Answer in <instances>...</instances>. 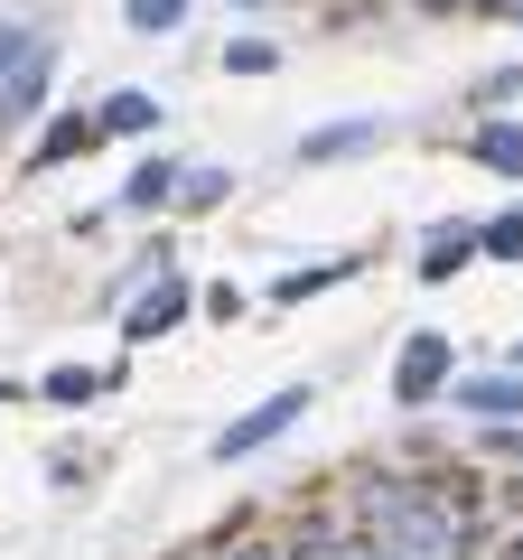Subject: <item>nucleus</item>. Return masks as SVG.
I'll return each instance as SVG.
<instances>
[{
	"mask_svg": "<svg viewBox=\"0 0 523 560\" xmlns=\"http://www.w3.org/2000/svg\"><path fill=\"white\" fill-rule=\"evenodd\" d=\"M103 140V121H57V131L38 140V168H57V160H75V150H94Z\"/></svg>",
	"mask_w": 523,
	"mask_h": 560,
	"instance_id": "12",
	"label": "nucleus"
},
{
	"mask_svg": "<svg viewBox=\"0 0 523 560\" xmlns=\"http://www.w3.org/2000/svg\"><path fill=\"white\" fill-rule=\"evenodd\" d=\"M327 280H346V261H309V271H281V280H271V300H309V290H327Z\"/></svg>",
	"mask_w": 523,
	"mask_h": 560,
	"instance_id": "13",
	"label": "nucleus"
},
{
	"mask_svg": "<svg viewBox=\"0 0 523 560\" xmlns=\"http://www.w3.org/2000/svg\"><path fill=\"white\" fill-rule=\"evenodd\" d=\"M496 458H514V467H523V430H496Z\"/></svg>",
	"mask_w": 523,
	"mask_h": 560,
	"instance_id": "20",
	"label": "nucleus"
},
{
	"mask_svg": "<svg viewBox=\"0 0 523 560\" xmlns=\"http://www.w3.org/2000/svg\"><path fill=\"white\" fill-rule=\"evenodd\" d=\"M187 187V168H168V160H141L131 168V187H121V206H168Z\"/></svg>",
	"mask_w": 523,
	"mask_h": 560,
	"instance_id": "9",
	"label": "nucleus"
},
{
	"mask_svg": "<svg viewBox=\"0 0 523 560\" xmlns=\"http://www.w3.org/2000/svg\"><path fill=\"white\" fill-rule=\"evenodd\" d=\"M504 560H523V533H514V541H504Z\"/></svg>",
	"mask_w": 523,
	"mask_h": 560,
	"instance_id": "24",
	"label": "nucleus"
},
{
	"mask_svg": "<svg viewBox=\"0 0 523 560\" xmlns=\"http://www.w3.org/2000/svg\"><path fill=\"white\" fill-rule=\"evenodd\" d=\"M224 66H234V75H271V66H281V47H262V38H243V47H224Z\"/></svg>",
	"mask_w": 523,
	"mask_h": 560,
	"instance_id": "16",
	"label": "nucleus"
},
{
	"mask_svg": "<svg viewBox=\"0 0 523 560\" xmlns=\"http://www.w3.org/2000/svg\"><path fill=\"white\" fill-rule=\"evenodd\" d=\"M364 533L403 560H467V504L411 477H374L364 486Z\"/></svg>",
	"mask_w": 523,
	"mask_h": 560,
	"instance_id": "1",
	"label": "nucleus"
},
{
	"mask_svg": "<svg viewBox=\"0 0 523 560\" xmlns=\"http://www.w3.org/2000/svg\"><path fill=\"white\" fill-rule=\"evenodd\" d=\"M374 140H383V121H327V131L300 140V160H356V150H374Z\"/></svg>",
	"mask_w": 523,
	"mask_h": 560,
	"instance_id": "6",
	"label": "nucleus"
},
{
	"mask_svg": "<svg viewBox=\"0 0 523 560\" xmlns=\"http://www.w3.org/2000/svg\"><path fill=\"white\" fill-rule=\"evenodd\" d=\"M300 411H309V383L271 393L262 411H243V420H224V430H216V458H253V448H271V440H281V430H290Z\"/></svg>",
	"mask_w": 523,
	"mask_h": 560,
	"instance_id": "3",
	"label": "nucleus"
},
{
	"mask_svg": "<svg viewBox=\"0 0 523 560\" xmlns=\"http://www.w3.org/2000/svg\"><path fill=\"white\" fill-rule=\"evenodd\" d=\"M514 374H523V346H514Z\"/></svg>",
	"mask_w": 523,
	"mask_h": 560,
	"instance_id": "25",
	"label": "nucleus"
},
{
	"mask_svg": "<svg viewBox=\"0 0 523 560\" xmlns=\"http://www.w3.org/2000/svg\"><path fill=\"white\" fill-rule=\"evenodd\" d=\"M216 560H281V551H216Z\"/></svg>",
	"mask_w": 523,
	"mask_h": 560,
	"instance_id": "22",
	"label": "nucleus"
},
{
	"mask_svg": "<svg viewBox=\"0 0 523 560\" xmlns=\"http://www.w3.org/2000/svg\"><path fill=\"white\" fill-rule=\"evenodd\" d=\"M337 560H403V551H383V541H356V551H337Z\"/></svg>",
	"mask_w": 523,
	"mask_h": 560,
	"instance_id": "21",
	"label": "nucleus"
},
{
	"mask_svg": "<svg viewBox=\"0 0 523 560\" xmlns=\"http://www.w3.org/2000/svg\"><path fill=\"white\" fill-rule=\"evenodd\" d=\"M103 393V374H84V364H57L47 374V401H94Z\"/></svg>",
	"mask_w": 523,
	"mask_h": 560,
	"instance_id": "14",
	"label": "nucleus"
},
{
	"mask_svg": "<svg viewBox=\"0 0 523 560\" xmlns=\"http://www.w3.org/2000/svg\"><path fill=\"white\" fill-rule=\"evenodd\" d=\"M467 160H486V168H504V178H523V131H514V121H486V131L467 140Z\"/></svg>",
	"mask_w": 523,
	"mask_h": 560,
	"instance_id": "8",
	"label": "nucleus"
},
{
	"mask_svg": "<svg viewBox=\"0 0 523 560\" xmlns=\"http://www.w3.org/2000/svg\"><path fill=\"white\" fill-rule=\"evenodd\" d=\"M440 383H458V337H440V327H421V337L403 346V364H393V401H411L421 411Z\"/></svg>",
	"mask_w": 523,
	"mask_h": 560,
	"instance_id": "2",
	"label": "nucleus"
},
{
	"mask_svg": "<svg viewBox=\"0 0 523 560\" xmlns=\"http://www.w3.org/2000/svg\"><path fill=\"white\" fill-rule=\"evenodd\" d=\"M150 121H160V94H141V84H121L103 103V131H150Z\"/></svg>",
	"mask_w": 523,
	"mask_h": 560,
	"instance_id": "10",
	"label": "nucleus"
},
{
	"mask_svg": "<svg viewBox=\"0 0 523 560\" xmlns=\"http://www.w3.org/2000/svg\"><path fill=\"white\" fill-rule=\"evenodd\" d=\"M224 187H234L224 168H187V187H178V197H187V206H224Z\"/></svg>",
	"mask_w": 523,
	"mask_h": 560,
	"instance_id": "17",
	"label": "nucleus"
},
{
	"mask_svg": "<svg viewBox=\"0 0 523 560\" xmlns=\"http://www.w3.org/2000/svg\"><path fill=\"white\" fill-rule=\"evenodd\" d=\"M430 10H477V0H430Z\"/></svg>",
	"mask_w": 523,
	"mask_h": 560,
	"instance_id": "23",
	"label": "nucleus"
},
{
	"mask_svg": "<svg viewBox=\"0 0 523 560\" xmlns=\"http://www.w3.org/2000/svg\"><path fill=\"white\" fill-rule=\"evenodd\" d=\"M467 253H486V243L467 234V224H440V234H430V253H421V280H449V271H467Z\"/></svg>",
	"mask_w": 523,
	"mask_h": 560,
	"instance_id": "7",
	"label": "nucleus"
},
{
	"mask_svg": "<svg viewBox=\"0 0 523 560\" xmlns=\"http://www.w3.org/2000/svg\"><path fill=\"white\" fill-rule=\"evenodd\" d=\"M178 318H187V280H178V271H160V280L141 290V308L121 318V337H131V346H160Z\"/></svg>",
	"mask_w": 523,
	"mask_h": 560,
	"instance_id": "4",
	"label": "nucleus"
},
{
	"mask_svg": "<svg viewBox=\"0 0 523 560\" xmlns=\"http://www.w3.org/2000/svg\"><path fill=\"white\" fill-rule=\"evenodd\" d=\"M458 411H486L496 430L523 420V374H458Z\"/></svg>",
	"mask_w": 523,
	"mask_h": 560,
	"instance_id": "5",
	"label": "nucleus"
},
{
	"mask_svg": "<svg viewBox=\"0 0 523 560\" xmlns=\"http://www.w3.org/2000/svg\"><path fill=\"white\" fill-rule=\"evenodd\" d=\"M0 401H10V383H0Z\"/></svg>",
	"mask_w": 523,
	"mask_h": 560,
	"instance_id": "26",
	"label": "nucleus"
},
{
	"mask_svg": "<svg viewBox=\"0 0 523 560\" xmlns=\"http://www.w3.org/2000/svg\"><path fill=\"white\" fill-rule=\"evenodd\" d=\"M178 20H187V0H131V28H150V38L178 28Z\"/></svg>",
	"mask_w": 523,
	"mask_h": 560,
	"instance_id": "15",
	"label": "nucleus"
},
{
	"mask_svg": "<svg viewBox=\"0 0 523 560\" xmlns=\"http://www.w3.org/2000/svg\"><path fill=\"white\" fill-rule=\"evenodd\" d=\"M477 243H486V253H504V261H514V253H523V206H514V215H496V224H486Z\"/></svg>",
	"mask_w": 523,
	"mask_h": 560,
	"instance_id": "18",
	"label": "nucleus"
},
{
	"mask_svg": "<svg viewBox=\"0 0 523 560\" xmlns=\"http://www.w3.org/2000/svg\"><path fill=\"white\" fill-rule=\"evenodd\" d=\"M514 94H523V66H496V75L477 84V103H514Z\"/></svg>",
	"mask_w": 523,
	"mask_h": 560,
	"instance_id": "19",
	"label": "nucleus"
},
{
	"mask_svg": "<svg viewBox=\"0 0 523 560\" xmlns=\"http://www.w3.org/2000/svg\"><path fill=\"white\" fill-rule=\"evenodd\" d=\"M38 57H47V38H38V28H20V20L0 28V84H10V75H28Z\"/></svg>",
	"mask_w": 523,
	"mask_h": 560,
	"instance_id": "11",
	"label": "nucleus"
}]
</instances>
